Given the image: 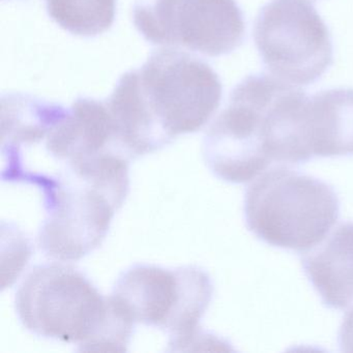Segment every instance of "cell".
Wrapping results in <instances>:
<instances>
[{"instance_id":"cell-6","label":"cell","mask_w":353,"mask_h":353,"mask_svg":"<svg viewBox=\"0 0 353 353\" xmlns=\"http://www.w3.org/2000/svg\"><path fill=\"white\" fill-rule=\"evenodd\" d=\"M134 24L148 42L206 57L229 54L243 44L245 22L235 0H148Z\"/></svg>"},{"instance_id":"cell-3","label":"cell","mask_w":353,"mask_h":353,"mask_svg":"<svg viewBox=\"0 0 353 353\" xmlns=\"http://www.w3.org/2000/svg\"><path fill=\"white\" fill-rule=\"evenodd\" d=\"M135 71L146 107L170 139L201 130L220 106L218 74L185 51L159 49Z\"/></svg>"},{"instance_id":"cell-13","label":"cell","mask_w":353,"mask_h":353,"mask_svg":"<svg viewBox=\"0 0 353 353\" xmlns=\"http://www.w3.org/2000/svg\"><path fill=\"white\" fill-rule=\"evenodd\" d=\"M61 105L23 94L1 99V146L9 159L15 158L23 145L39 143L68 114Z\"/></svg>"},{"instance_id":"cell-14","label":"cell","mask_w":353,"mask_h":353,"mask_svg":"<svg viewBox=\"0 0 353 353\" xmlns=\"http://www.w3.org/2000/svg\"><path fill=\"white\" fill-rule=\"evenodd\" d=\"M181 303L169 326L172 350H189L199 340V322L212 301L214 286L210 276L194 266L181 268Z\"/></svg>"},{"instance_id":"cell-15","label":"cell","mask_w":353,"mask_h":353,"mask_svg":"<svg viewBox=\"0 0 353 353\" xmlns=\"http://www.w3.org/2000/svg\"><path fill=\"white\" fill-rule=\"evenodd\" d=\"M51 19L74 36L94 38L110 30L117 0H46Z\"/></svg>"},{"instance_id":"cell-5","label":"cell","mask_w":353,"mask_h":353,"mask_svg":"<svg viewBox=\"0 0 353 353\" xmlns=\"http://www.w3.org/2000/svg\"><path fill=\"white\" fill-rule=\"evenodd\" d=\"M44 189L48 216L39 233V245L61 262L82 259L100 247L127 195L65 169Z\"/></svg>"},{"instance_id":"cell-2","label":"cell","mask_w":353,"mask_h":353,"mask_svg":"<svg viewBox=\"0 0 353 353\" xmlns=\"http://www.w3.org/2000/svg\"><path fill=\"white\" fill-rule=\"evenodd\" d=\"M339 212L340 202L330 185L286 167L263 173L245 193L248 228L282 249H313L325 239Z\"/></svg>"},{"instance_id":"cell-9","label":"cell","mask_w":353,"mask_h":353,"mask_svg":"<svg viewBox=\"0 0 353 353\" xmlns=\"http://www.w3.org/2000/svg\"><path fill=\"white\" fill-rule=\"evenodd\" d=\"M46 148L65 164L109 150L121 152L107 102L78 99L47 136Z\"/></svg>"},{"instance_id":"cell-8","label":"cell","mask_w":353,"mask_h":353,"mask_svg":"<svg viewBox=\"0 0 353 353\" xmlns=\"http://www.w3.org/2000/svg\"><path fill=\"white\" fill-rule=\"evenodd\" d=\"M181 268L137 265L119 278L111 295L135 323L168 330L181 303Z\"/></svg>"},{"instance_id":"cell-4","label":"cell","mask_w":353,"mask_h":353,"mask_svg":"<svg viewBox=\"0 0 353 353\" xmlns=\"http://www.w3.org/2000/svg\"><path fill=\"white\" fill-rule=\"evenodd\" d=\"M254 41L266 69L293 85L313 84L334 63L330 30L309 0H272L264 6Z\"/></svg>"},{"instance_id":"cell-1","label":"cell","mask_w":353,"mask_h":353,"mask_svg":"<svg viewBox=\"0 0 353 353\" xmlns=\"http://www.w3.org/2000/svg\"><path fill=\"white\" fill-rule=\"evenodd\" d=\"M16 310L30 332L85 352H123L132 328L111 296L104 297L75 268L45 264L30 272L16 294Z\"/></svg>"},{"instance_id":"cell-10","label":"cell","mask_w":353,"mask_h":353,"mask_svg":"<svg viewBox=\"0 0 353 353\" xmlns=\"http://www.w3.org/2000/svg\"><path fill=\"white\" fill-rule=\"evenodd\" d=\"M301 261L327 307L343 310L353 303V223L341 224Z\"/></svg>"},{"instance_id":"cell-12","label":"cell","mask_w":353,"mask_h":353,"mask_svg":"<svg viewBox=\"0 0 353 353\" xmlns=\"http://www.w3.org/2000/svg\"><path fill=\"white\" fill-rule=\"evenodd\" d=\"M107 105L117 142L125 156H145L172 141L146 107L138 90L135 70L121 76Z\"/></svg>"},{"instance_id":"cell-11","label":"cell","mask_w":353,"mask_h":353,"mask_svg":"<svg viewBox=\"0 0 353 353\" xmlns=\"http://www.w3.org/2000/svg\"><path fill=\"white\" fill-rule=\"evenodd\" d=\"M305 132L311 158L353 154V88L322 90L309 97Z\"/></svg>"},{"instance_id":"cell-7","label":"cell","mask_w":353,"mask_h":353,"mask_svg":"<svg viewBox=\"0 0 353 353\" xmlns=\"http://www.w3.org/2000/svg\"><path fill=\"white\" fill-rule=\"evenodd\" d=\"M262 106L261 75L248 76L235 86L229 104L206 132L204 160L219 179L248 183L272 164L266 150Z\"/></svg>"},{"instance_id":"cell-16","label":"cell","mask_w":353,"mask_h":353,"mask_svg":"<svg viewBox=\"0 0 353 353\" xmlns=\"http://www.w3.org/2000/svg\"><path fill=\"white\" fill-rule=\"evenodd\" d=\"M340 346L343 352H353V307L347 312L340 330Z\"/></svg>"}]
</instances>
